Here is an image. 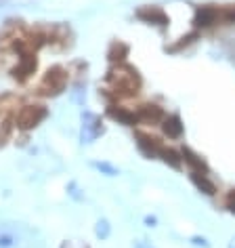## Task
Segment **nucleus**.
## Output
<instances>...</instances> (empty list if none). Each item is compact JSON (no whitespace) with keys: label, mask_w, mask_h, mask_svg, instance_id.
<instances>
[{"label":"nucleus","mask_w":235,"mask_h":248,"mask_svg":"<svg viewBox=\"0 0 235 248\" xmlns=\"http://www.w3.org/2000/svg\"><path fill=\"white\" fill-rule=\"evenodd\" d=\"M109 84H111V91L116 93L118 97H132L137 95L139 89H141V76L137 74V70L131 65H116L114 70L109 72Z\"/></svg>","instance_id":"obj_1"},{"label":"nucleus","mask_w":235,"mask_h":248,"mask_svg":"<svg viewBox=\"0 0 235 248\" xmlns=\"http://www.w3.org/2000/svg\"><path fill=\"white\" fill-rule=\"evenodd\" d=\"M46 108L44 105H23V108L17 111V118H15V124L23 131H29V128L38 126V124L46 118Z\"/></svg>","instance_id":"obj_2"},{"label":"nucleus","mask_w":235,"mask_h":248,"mask_svg":"<svg viewBox=\"0 0 235 248\" xmlns=\"http://www.w3.org/2000/svg\"><path fill=\"white\" fill-rule=\"evenodd\" d=\"M65 84H67V72L63 67L55 65L44 74V78H42L40 93L42 95H59V93L65 89Z\"/></svg>","instance_id":"obj_3"},{"label":"nucleus","mask_w":235,"mask_h":248,"mask_svg":"<svg viewBox=\"0 0 235 248\" xmlns=\"http://www.w3.org/2000/svg\"><path fill=\"white\" fill-rule=\"evenodd\" d=\"M193 23L197 28H210L214 23H220V9L219 7H200L195 11V17H193Z\"/></svg>","instance_id":"obj_4"},{"label":"nucleus","mask_w":235,"mask_h":248,"mask_svg":"<svg viewBox=\"0 0 235 248\" xmlns=\"http://www.w3.org/2000/svg\"><path fill=\"white\" fill-rule=\"evenodd\" d=\"M134 114H137V122H141V124H158V122L164 120V111L156 103L141 105V108L134 111Z\"/></svg>","instance_id":"obj_5"},{"label":"nucleus","mask_w":235,"mask_h":248,"mask_svg":"<svg viewBox=\"0 0 235 248\" xmlns=\"http://www.w3.org/2000/svg\"><path fill=\"white\" fill-rule=\"evenodd\" d=\"M34 72H36V57H34L32 53L21 55L19 63H17V65L13 67V70H11V74H13V78H15V80H19V82H23V80H28Z\"/></svg>","instance_id":"obj_6"},{"label":"nucleus","mask_w":235,"mask_h":248,"mask_svg":"<svg viewBox=\"0 0 235 248\" xmlns=\"http://www.w3.org/2000/svg\"><path fill=\"white\" fill-rule=\"evenodd\" d=\"M137 145H139V150L143 152L147 158L160 156V150H162V143H160L156 137L145 135V133H137Z\"/></svg>","instance_id":"obj_7"},{"label":"nucleus","mask_w":235,"mask_h":248,"mask_svg":"<svg viewBox=\"0 0 235 248\" xmlns=\"http://www.w3.org/2000/svg\"><path fill=\"white\" fill-rule=\"evenodd\" d=\"M103 133L101 120L95 114H84V126H82V141L90 143L92 139H97Z\"/></svg>","instance_id":"obj_8"},{"label":"nucleus","mask_w":235,"mask_h":248,"mask_svg":"<svg viewBox=\"0 0 235 248\" xmlns=\"http://www.w3.org/2000/svg\"><path fill=\"white\" fill-rule=\"evenodd\" d=\"M107 111L114 120H118L120 124H126V126H132V124L137 122V114L128 108H122V105H109Z\"/></svg>","instance_id":"obj_9"},{"label":"nucleus","mask_w":235,"mask_h":248,"mask_svg":"<svg viewBox=\"0 0 235 248\" xmlns=\"http://www.w3.org/2000/svg\"><path fill=\"white\" fill-rule=\"evenodd\" d=\"M162 131L168 139H178L183 135V124L178 116H168L162 120Z\"/></svg>","instance_id":"obj_10"},{"label":"nucleus","mask_w":235,"mask_h":248,"mask_svg":"<svg viewBox=\"0 0 235 248\" xmlns=\"http://www.w3.org/2000/svg\"><path fill=\"white\" fill-rule=\"evenodd\" d=\"M137 15H139V19H143L147 23H158V26H166V23H168V19H166V15H164V11L158 9V7L141 9Z\"/></svg>","instance_id":"obj_11"},{"label":"nucleus","mask_w":235,"mask_h":248,"mask_svg":"<svg viewBox=\"0 0 235 248\" xmlns=\"http://www.w3.org/2000/svg\"><path fill=\"white\" fill-rule=\"evenodd\" d=\"M183 160L185 162H187L191 169H193V172H204V175H206L208 172V166H206V162H204V160L197 156V154H193L189 150V147H185L183 150Z\"/></svg>","instance_id":"obj_12"},{"label":"nucleus","mask_w":235,"mask_h":248,"mask_svg":"<svg viewBox=\"0 0 235 248\" xmlns=\"http://www.w3.org/2000/svg\"><path fill=\"white\" fill-rule=\"evenodd\" d=\"M191 181L195 183V187H197V189H202L204 194H208V196H212L214 191H216L214 183L210 181V179L204 175V172H191Z\"/></svg>","instance_id":"obj_13"},{"label":"nucleus","mask_w":235,"mask_h":248,"mask_svg":"<svg viewBox=\"0 0 235 248\" xmlns=\"http://www.w3.org/2000/svg\"><path fill=\"white\" fill-rule=\"evenodd\" d=\"M160 158H162L166 164H170L172 169H181L183 158H178V154L175 150H166V147H162V150H160Z\"/></svg>","instance_id":"obj_14"},{"label":"nucleus","mask_w":235,"mask_h":248,"mask_svg":"<svg viewBox=\"0 0 235 248\" xmlns=\"http://www.w3.org/2000/svg\"><path fill=\"white\" fill-rule=\"evenodd\" d=\"M126 53H128V48H126L124 45H120V42H118V45L111 46V51H109V59H111V61H122V59L126 57Z\"/></svg>","instance_id":"obj_15"},{"label":"nucleus","mask_w":235,"mask_h":248,"mask_svg":"<svg viewBox=\"0 0 235 248\" xmlns=\"http://www.w3.org/2000/svg\"><path fill=\"white\" fill-rule=\"evenodd\" d=\"M220 23H235V4L220 7Z\"/></svg>","instance_id":"obj_16"},{"label":"nucleus","mask_w":235,"mask_h":248,"mask_svg":"<svg viewBox=\"0 0 235 248\" xmlns=\"http://www.w3.org/2000/svg\"><path fill=\"white\" fill-rule=\"evenodd\" d=\"M227 208L231 210V213H235V189H231L227 196Z\"/></svg>","instance_id":"obj_17"}]
</instances>
